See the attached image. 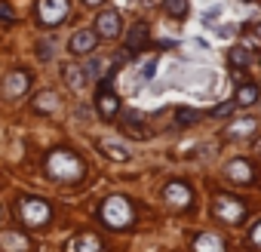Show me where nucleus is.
I'll return each mask as SVG.
<instances>
[{
  "mask_svg": "<svg viewBox=\"0 0 261 252\" xmlns=\"http://www.w3.org/2000/svg\"><path fill=\"white\" fill-rule=\"evenodd\" d=\"M46 172L53 179H59V182H77L83 175V163L71 151H53L46 157Z\"/></svg>",
  "mask_w": 261,
  "mask_h": 252,
  "instance_id": "obj_1",
  "label": "nucleus"
},
{
  "mask_svg": "<svg viewBox=\"0 0 261 252\" xmlns=\"http://www.w3.org/2000/svg\"><path fill=\"white\" fill-rule=\"evenodd\" d=\"M101 218L108 228H126V224H133V206H129L126 197H108L105 206H101Z\"/></svg>",
  "mask_w": 261,
  "mask_h": 252,
  "instance_id": "obj_2",
  "label": "nucleus"
},
{
  "mask_svg": "<svg viewBox=\"0 0 261 252\" xmlns=\"http://www.w3.org/2000/svg\"><path fill=\"white\" fill-rule=\"evenodd\" d=\"M19 212H22L25 224H31V228H43V224L49 221V215H53L49 203H46V200H40V197H25V200H22V206H19Z\"/></svg>",
  "mask_w": 261,
  "mask_h": 252,
  "instance_id": "obj_3",
  "label": "nucleus"
},
{
  "mask_svg": "<svg viewBox=\"0 0 261 252\" xmlns=\"http://www.w3.org/2000/svg\"><path fill=\"white\" fill-rule=\"evenodd\" d=\"M215 215L218 218H224V221H230V224H240L243 221V215H246V206L237 200V197H218L215 200Z\"/></svg>",
  "mask_w": 261,
  "mask_h": 252,
  "instance_id": "obj_4",
  "label": "nucleus"
},
{
  "mask_svg": "<svg viewBox=\"0 0 261 252\" xmlns=\"http://www.w3.org/2000/svg\"><path fill=\"white\" fill-rule=\"evenodd\" d=\"M40 22L43 25H59L65 16H68V0H40Z\"/></svg>",
  "mask_w": 261,
  "mask_h": 252,
  "instance_id": "obj_5",
  "label": "nucleus"
},
{
  "mask_svg": "<svg viewBox=\"0 0 261 252\" xmlns=\"http://www.w3.org/2000/svg\"><path fill=\"white\" fill-rule=\"evenodd\" d=\"M28 86H31V74H25V71H13L10 77H4V95L7 98H19Z\"/></svg>",
  "mask_w": 261,
  "mask_h": 252,
  "instance_id": "obj_6",
  "label": "nucleus"
},
{
  "mask_svg": "<svg viewBox=\"0 0 261 252\" xmlns=\"http://www.w3.org/2000/svg\"><path fill=\"white\" fill-rule=\"evenodd\" d=\"M95 28H98V37H105V40H114V37L120 34V16L108 10V13H101V16H98Z\"/></svg>",
  "mask_w": 261,
  "mask_h": 252,
  "instance_id": "obj_7",
  "label": "nucleus"
},
{
  "mask_svg": "<svg viewBox=\"0 0 261 252\" xmlns=\"http://www.w3.org/2000/svg\"><path fill=\"white\" fill-rule=\"evenodd\" d=\"M95 43H98V34L95 31H77L71 37V53L74 56H86V53L95 49Z\"/></svg>",
  "mask_w": 261,
  "mask_h": 252,
  "instance_id": "obj_8",
  "label": "nucleus"
},
{
  "mask_svg": "<svg viewBox=\"0 0 261 252\" xmlns=\"http://www.w3.org/2000/svg\"><path fill=\"white\" fill-rule=\"evenodd\" d=\"M95 105H98V114H101L105 120H111V117L117 114V95L111 92V86H108V83L98 89V95H95Z\"/></svg>",
  "mask_w": 261,
  "mask_h": 252,
  "instance_id": "obj_9",
  "label": "nucleus"
},
{
  "mask_svg": "<svg viewBox=\"0 0 261 252\" xmlns=\"http://www.w3.org/2000/svg\"><path fill=\"white\" fill-rule=\"evenodd\" d=\"M166 200L172 203V206H178V209H185L188 203H191V188L185 185V182H172V185H166Z\"/></svg>",
  "mask_w": 261,
  "mask_h": 252,
  "instance_id": "obj_10",
  "label": "nucleus"
},
{
  "mask_svg": "<svg viewBox=\"0 0 261 252\" xmlns=\"http://www.w3.org/2000/svg\"><path fill=\"white\" fill-rule=\"evenodd\" d=\"M145 43H148V25L139 22V25H133V31L126 34V49H123V53H126V56H129V53H139Z\"/></svg>",
  "mask_w": 261,
  "mask_h": 252,
  "instance_id": "obj_11",
  "label": "nucleus"
},
{
  "mask_svg": "<svg viewBox=\"0 0 261 252\" xmlns=\"http://www.w3.org/2000/svg\"><path fill=\"white\" fill-rule=\"evenodd\" d=\"M0 246L10 249V252H31V240L22 237V234H16V231H7L4 237H0Z\"/></svg>",
  "mask_w": 261,
  "mask_h": 252,
  "instance_id": "obj_12",
  "label": "nucleus"
},
{
  "mask_svg": "<svg viewBox=\"0 0 261 252\" xmlns=\"http://www.w3.org/2000/svg\"><path fill=\"white\" fill-rule=\"evenodd\" d=\"M142 120L136 117V114H126V120H123V133L126 136H133V139H139V142H145V139H151V130H142Z\"/></svg>",
  "mask_w": 261,
  "mask_h": 252,
  "instance_id": "obj_13",
  "label": "nucleus"
},
{
  "mask_svg": "<svg viewBox=\"0 0 261 252\" xmlns=\"http://www.w3.org/2000/svg\"><path fill=\"white\" fill-rule=\"evenodd\" d=\"M224 175H227L230 182H249V179H252V166H249L246 160H230V163L224 166Z\"/></svg>",
  "mask_w": 261,
  "mask_h": 252,
  "instance_id": "obj_14",
  "label": "nucleus"
},
{
  "mask_svg": "<svg viewBox=\"0 0 261 252\" xmlns=\"http://www.w3.org/2000/svg\"><path fill=\"white\" fill-rule=\"evenodd\" d=\"M194 249L197 252H224V243H221L218 234H200L194 240Z\"/></svg>",
  "mask_w": 261,
  "mask_h": 252,
  "instance_id": "obj_15",
  "label": "nucleus"
},
{
  "mask_svg": "<svg viewBox=\"0 0 261 252\" xmlns=\"http://www.w3.org/2000/svg\"><path fill=\"white\" fill-rule=\"evenodd\" d=\"M71 252H101V243L95 234H80L71 240Z\"/></svg>",
  "mask_w": 261,
  "mask_h": 252,
  "instance_id": "obj_16",
  "label": "nucleus"
},
{
  "mask_svg": "<svg viewBox=\"0 0 261 252\" xmlns=\"http://www.w3.org/2000/svg\"><path fill=\"white\" fill-rule=\"evenodd\" d=\"M255 126H258V123H255L252 117H246V120H233V123L227 126V136H230V139H246V136L255 133Z\"/></svg>",
  "mask_w": 261,
  "mask_h": 252,
  "instance_id": "obj_17",
  "label": "nucleus"
},
{
  "mask_svg": "<svg viewBox=\"0 0 261 252\" xmlns=\"http://www.w3.org/2000/svg\"><path fill=\"white\" fill-rule=\"evenodd\" d=\"M59 108V95L56 92H37L34 95V111H40V114H49V111H56Z\"/></svg>",
  "mask_w": 261,
  "mask_h": 252,
  "instance_id": "obj_18",
  "label": "nucleus"
},
{
  "mask_svg": "<svg viewBox=\"0 0 261 252\" xmlns=\"http://www.w3.org/2000/svg\"><path fill=\"white\" fill-rule=\"evenodd\" d=\"M65 77H68V86H71V89H83V86L89 83L86 68H74V65H68V68H65Z\"/></svg>",
  "mask_w": 261,
  "mask_h": 252,
  "instance_id": "obj_19",
  "label": "nucleus"
},
{
  "mask_svg": "<svg viewBox=\"0 0 261 252\" xmlns=\"http://www.w3.org/2000/svg\"><path fill=\"white\" fill-rule=\"evenodd\" d=\"M98 151H101L105 157H111V160H117V163H123V160H129V151H126L123 145H117V142H98Z\"/></svg>",
  "mask_w": 261,
  "mask_h": 252,
  "instance_id": "obj_20",
  "label": "nucleus"
},
{
  "mask_svg": "<svg viewBox=\"0 0 261 252\" xmlns=\"http://www.w3.org/2000/svg\"><path fill=\"white\" fill-rule=\"evenodd\" d=\"M258 102V86H240L237 89V105H243V108H249V105H255Z\"/></svg>",
  "mask_w": 261,
  "mask_h": 252,
  "instance_id": "obj_21",
  "label": "nucleus"
},
{
  "mask_svg": "<svg viewBox=\"0 0 261 252\" xmlns=\"http://www.w3.org/2000/svg\"><path fill=\"white\" fill-rule=\"evenodd\" d=\"M227 59H230V65H233V68H243V65H249V62H252V53H249V49H243V46H233Z\"/></svg>",
  "mask_w": 261,
  "mask_h": 252,
  "instance_id": "obj_22",
  "label": "nucleus"
},
{
  "mask_svg": "<svg viewBox=\"0 0 261 252\" xmlns=\"http://www.w3.org/2000/svg\"><path fill=\"white\" fill-rule=\"evenodd\" d=\"M166 13L175 16V19H181L188 13V0H166Z\"/></svg>",
  "mask_w": 261,
  "mask_h": 252,
  "instance_id": "obj_23",
  "label": "nucleus"
},
{
  "mask_svg": "<svg viewBox=\"0 0 261 252\" xmlns=\"http://www.w3.org/2000/svg\"><path fill=\"white\" fill-rule=\"evenodd\" d=\"M197 117H200L197 111H178V114H175V120H178V123H191V120H197Z\"/></svg>",
  "mask_w": 261,
  "mask_h": 252,
  "instance_id": "obj_24",
  "label": "nucleus"
},
{
  "mask_svg": "<svg viewBox=\"0 0 261 252\" xmlns=\"http://www.w3.org/2000/svg\"><path fill=\"white\" fill-rule=\"evenodd\" d=\"M249 240H252V246H258V249H261V221H258V224L252 228V234H249Z\"/></svg>",
  "mask_w": 261,
  "mask_h": 252,
  "instance_id": "obj_25",
  "label": "nucleus"
},
{
  "mask_svg": "<svg viewBox=\"0 0 261 252\" xmlns=\"http://www.w3.org/2000/svg\"><path fill=\"white\" fill-rule=\"evenodd\" d=\"M49 49H56V40H53V43H49V40L40 43V59H49Z\"/></svg>",
  "mask_w": 261,
  "mask_h": 252,
  "instance_id": "obj_26",
  "label": "nucleus"
},
{
  "mask_svg": "<svg viewBox=\"0 0 261 252\" xmlns=\"http://www.w3.org/2000/svg\"><path fill=\"white\" fill-rule=\"evenodd\" d=\"M230 111H233V105H218V108H215V117H227Z\"/></svg>",
  "mask_w": 261,
  "mask_h": 252,
  "instance_id": "obj_27",
  "label": "nucleus"
},
{
  "mask_svg": "<svg viewBox=\"0 0 261 252\" xmlns=\"http://www.w3.org/2000/svg\"><path fill=\"white\" fill-rule=\"evenodd\" d=\"M117 7H129V4H136V0H114Z\"/></svg>",
  "mask_w": 261,
  "mask_h": 252,
  "instance_id": "obj_28",
  "label": "nucleus"
},
{
  "mask_svg": "<svg viewBox=\"0 0 261 252\" xmlns=\"http://www.w3.org/2000/svg\"><path fill=\"white\" fill-rule=\"evenodd\" d=\"M83 4H86V7H98V4H101V0H83Z\"/></svg>",
  "mask_w": 261,
  "mask_h": 252,
  "instance_id": "obj_29",
  "label": "nucleus"
},
{
  "mask_svg": "<svg viewBox=\"0 0 261 252\" xmlns=\"http://www.w3.org/2000/svg\"><path fill=\"white\" fill-rule=\"evenodd\" d=\"M255 34H258V40H261V22H258V28H255Z\"/></svg>",
  "mask_w": 261,
  "mask_h": 252,
  "instance_id": "obj_30",
  "label": "nucleus"
},
{
  "mask_svg": "<svg viewBox=\"0 0 261 252\" xmlns=\"http://www.w3.org/2000/svg\"><path fill=\"white\" fill-rule=\"evenodd\" d=\"M255 148H258V154H261V139H258V142H255Z\"/></svg>",
  "mask_w": 261,
  "mask_h": 252,
  "instance_id": "obj_31",
  "label": "nucleus"
}]
</instances>
